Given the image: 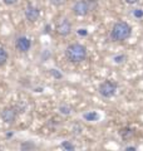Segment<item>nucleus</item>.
<instances>
[{"mask_svg":"<svg viewBox=\"0 0 143 151\" xmlns=\"http://www.w3.org/2000/svg\"><path fill=\"white\" fill-rule=\"evenodd\" d=\"M65 55L69 62L72 63H80L85 60L87 58V48L83 44L79 43H73L66 47L65 49Z\"/></svg>","mask_w":143,"mask_h":151,"instance_id":"nucleus-1","label":"nucleus"},{"mask_svg":"<svg viewBox=\"0 0 143 151\" xmlns=\"http://www.w3.org/2000/svg\"><path fill=\"white\" fill-rule=\"evenodd\" d=\"M132 34V28L126 22H118L113 25L111 30V39L113 42H122L126 40Z\"/></svg>","mask_w":143,"mask_h":151,"instance_id":"nucleus-2","label":"nucleus"},{"mask_svg":"<svg viewBox=\"0 0 143 151\" xmlns=\"http://www.w3.org/2000/svg\"><path fill=\"white\" fill-rule=\"evenodd\" d=\"M117 88H118V84L116 82H113V81H104L103 83L99 84L98 91H99V93H101L103 97L111 98V97H113L114 94H116Z\"/></svg>","mask_w":143,"mask_h":151,"instance_id":"nucleus-3","label":"nucleus"},{"mask_svg":"<svg viewBox=\"0 0 143 151\" xmlns=\"http://www.w3.org/2000/svg\"><path fill=\"white\" fill-rule=\"evenodd\" d=\"M55 32L58 33L60 37H66L72 33V24L69 20H66V19H63V20H60L58 24L55 27Z\"/></svg>","mask_w":143,"mask_h":151,"instance_id":"nucleus-4","label":"nucleus"},{"mask_svg":"<svg viewBox=\"0 0 143 151\" xmlns=\"http://www.w3.org/2000/svg\"><path fill=\"white\" fill-rule=\"evenodd\" d=\"M1 116V120L5 122V124H14V121L16 119V110L15 107H6L4 108L0 113Z\"/></svg>","mask_w":143,"mask_h":151,"instance_id":"nucleus-5","label":"nucleus"},{"mask_svg":"<svg viewBox=\"0 0 143 151\" xmlns=\"http://www.w3.org/2000/svg\"><path fill=\"white\" fill-rule=\"evenodd\" d=\"M73 12L75 15H78V17H85L89 13L88 1H85V0H78L73 6Z\"/></svg>","mask_w":143,"mask_h":151,"instance_id":"nucleus-6","label":"nucleus"},{"mask_svg":"<svg viewBox=\"0 0 143 151\" xmlns=\"http://www.w3.org/2000/svg\"><path fill=\"white\" fill-rule=\"evenodd\" d=\"M15 47L20 53H26L31 47V42L29 38H26V37H19L15 42Z\"/></svg>","mask_w":143,"mask_h":151,"instance_id":"nucleus-7","label":"nucleus"},{"mask_svg":"<svg viewBox=\"0 0 143 151\" xmlns=\"http://www.w3.org/2000/svg\"><path fill=\"white\" fill-rule=\"evenodd\" d=\"M39 17H40L39 9H38L36 6H34V5H31V4H29V5L26 6V9H25V18L30 23H34V22H36L38 19H39Z\"/></svg>","mask_w":143,"mask_h":151,"instance_id":"nucleus-8","label":"nucleus"},{"mask_svg":"<svg viewBox=\"0 0 143 151\" xmlns=\"http://www.w3.org/2000/svg\"><path fill=\"white\" fill-rule=\"evenodd\" d=\"M133 135H134V130L131 129V127H123V129L119 130V136H121L123 140L131 139Z\"/></svg>","mask_w":143,"mask_h":151,"instance_id":"nucleus-9","label":"nucleus"},{"mask_svg":"<svg viewBox=\"0 0 143 151\" xmlns=\"http://www.w3.org/2000/svg\"><path fill=\"white\" fill-rule=\"evenodd\" d=\"M83 119L85 121H98L99 119H101V116H99L98 112L95 111H90V112H87L83 115Z\"/></svg>","mask_w":143,"mask_h":151,"instance_id":"nucleus-10","label":"nucleus"},{"mask_svg":"<svg viewBox=\"0 0 143 151\" xmlns=\"http://www.w3.org/2000/svg\"><path fill=\"white\" fill-rule=\"evenodd\" d=\"M9 58V55H8V52L4 49V48H0V67L1 65H4L6 63V60Z\"/></svg>","mask_w":143,"mask_h":151,"instance_id":"nucleus-11","label":"nucleus"},{"mask_svg":"<svg viewBox=\"0 0 143 151\" xmlns=\"http://www.w3.org/2000/svg\"><path fill=\"white\" fill-rule=\"evenodd\" d=\"M127 60V55L126 54H119V55H114L113 57V62L116 64H121V63H124Z\"/></svg>","mask_w":143,"mask_h":151,"instance_id":"nucleus-12","label":"nucleus"},{"mask_svg":"<svg viewBox=\"0 0 143 151\" xmlns=\"http://www.w3.org/2000/svg\"><path fill=\"white\" fill-rule=\"evenodd\" d=\"M60 147L64 149V150H66V151H73V150L75 149L74 145L70 144L69 141H64V142H61V144H60Z\"/></svg>","mask_w":143,"mask_h":151,"instance_id":"nucleus-13","label":"nucleus"},{"mask_svg":"<svg viewBox=\"0 0 143 151\" xmlns=\"http://www.w3.org/2000/svg\"><path fill=\"white\" fill-rule=\"evenodd\" d=\"M59 111H60V113H63V115H69V113L73 111V110H72V107H70V106L63 105V106H60V107H59Z\"/></svg>","mask_w":143,"mask_h":151,"instance_id":"nucleus-14","label":"nucleus"},{"mask_svg":"<svg viewBox=\"0 0 143 151\" xmlns=\"http://www.w3.org/2000/svg\"><path fill=\"white\" fill-rule=\"evenodd\" d=\"M88 8H89V12H93L98 8V3L97 0H88Z\"/></svg>","mask_w":143,"mask_h":151,"instance_id":"nucleus-15","label":"nucleus"},{"mask_svg":"<svg viewBox=\"0 0 143 151\" xmlns=\"http://www.w3.org/2000/svg\"><path fill=\"white\" fill-rule=\"evenodd\" d=\"M35 147V145L34 144H31V142H23L21 145H20V149L21 150H31V149H34Z\"/></svg>","mask_w":143,"mask_h":151,"instance_id":"nucleus-16","label":"nucleus"},{"mask_svg":"<svg viewBox=\"0 0 143 151\" xmlns=\"http://www.w3.org/2000/svg\"><path fill=\"white\" fill-rule=\"evenodd\" d=\"M132 14H133V17L137 18V19H142L143 18V10L142 9H133Z\"/></svg>","mask_w":143,"mask_h":151,"instance_id":"nucleus-17","label":"nucleus"},{"mask_svg":"<svg viewBox=\"0 0 143 151\" xmlns=\"http://www.w3.org/2000/svg\"><path fill=\"white\" fill-rule=\"evenodd\" d=\"M50 74L53 76L54 78H56V79H60L61 77H63V74H61L58 69H50Z\"/></svg>","mask_w":143,"mask_h":151,"instance_id":"nucleus-18","label":"nucleus"},{"mask_svg":"<svg viewBox=\"0 0 143 151\" xmlns=\"http://www.w3.org/2000/svg\"><path fill=\"white\" fill-rule=\"evenodd\" d=\"M50 4H53L54 6H61L63 4L66 3V0H49Z\"/></svg>","mask_w":143,"mask_h":151,"instance_id":"nucleus-19","label":"nucleus"},{"mask_svg":"<svg viewBox=\"0 0 143 151\" xmlns=\"http://www.w3.org/2000/svg\"><path fill=\"white\" fill-rule=\"evenodd\" d=\"M77 33L80 35V37H87L88 35V30L87 29H83V28H80V29L77 30Z\"/></svg>","mask_w":143,"mask_h":151,"instance_id":"nucleus-20","label":"nucleus"},{"mask_svg":"<svg viewBox=\"0 0 143 151\" xmlns=\"http://www.w3.org/2000/svg\"><path fill=\"white\" fill-rule=\"evenodd\" d=\"M18 0H3L4 4H6V5H13V4H15Z\"/></svg>","mask_w":143,"mask_h":151,"instance_id":"nucleus-21","label":"nucleus"},{"mask_svg":"<svg viewBox=\"0 0 143 151\" xmlns=\"http://www.w3.org/2000/svg\"><path fill=\"white\" fill-rule=\"evenodd\" d=\"M126 150L127 151H131V150L134 151V150H137V147H136V146H128V147H126Z\"/></svg>","mask_w":143,"mask_h":151,"instance_id":"nucleus-22","label":"nucleus"},{"mask_svg":"<svg viewBox=\"0 0 143 151\" xmlns=\"http://www.w3.org/2000/svg\"><path fill=\"white\" fill-rule=\"evenodd\" d=\"M124 1H126L127 4H136L138 0H124Z\"/></svg>","mask_w":143,"mask_h":151,"instance_id":"nucleus-23","label":"nucleus"},{"mask_svg":"<svg viewBox=\"0 0 143 151\" xmlns=\"http://www.w3.org/2000/svg\"><path fill=\"white\" fill-rule=\"evenodd\" d=\"M49 32H50V25H46V27H45V33L48 34Z\"/></svg>","mask_w":143,"mask_h":151,"instance_id":"nucleus-24","label":"nucleus"},{"mask_svg":"<svg viewBox=\"0 0 143 151\" xmlns=\"http://www.w3.org/2000/svg\"><path fill=\"white\" fill-rule=\"evenodd\" d=\"M13 135H14V134H13V132H9V134H8L6 136H8V137H11V136H13Z\"/></svg>","mask_w":143,"mask_h":151,"instance_id":"nucleus-25","label":"nucleus"}]
</instances>
